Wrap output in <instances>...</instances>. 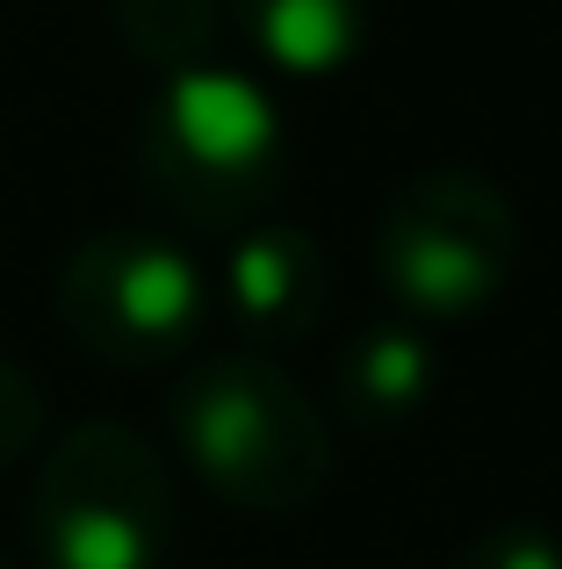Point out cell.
Returning a JSON list of instances; mask_svg holds the SVG:
<instances>
[{"label": "cell", "instance_id": "cell-9", "mask_svg": "<svg viewBox=\"0 0 562 569\" xmlns=\"http://www.w3.org/2000/svg\"><path fill=\"white\" fill-rule=\"evenodd\" d=\"M116 37L159 80L217 66V51H224V0H116Z\"/></svg>", "mask_w": 562, "mask_h": 569}, {"label": "cell", "instance_id": "cell-10", "mask_svg": "<svg viewBox=\"0 0 562 569\" xmlns=\"http://www.w3.org/2000/svg\"><path fill=\"white\" fill-rule=\"evenodd\" d=\"M448 569H562V541L541 519H498V527L469 533Z\"/></svg>", "mask_w": 562, "mask_h": 569}, {"label": "cell", "instance_id": "cell-5", "mask_svg": "<svg viewBox=\"0 0 562 569\" xmlns=\"http://www.w3.org/2000/svg\"><path fill=\"white\" fill-rule=\"evenodd\" d=\"M51 310L66 325V339L80 353H94V361L159 368L202 339L210 281H202L195 252L173 246L167 231L109 223V231H87L58 260Z\"/></svg>", "mask_w": 562, "mask_h": 569}, {"label": "cell", "instance_id": "cell-2", "mask_svg": "<svg viewBox=\"0 0 562 569\" xmlns=\"http://www.w3.org/2000/svg\"><path fill=\"white\" fill-rule=\"evenodd\" d=\"M289 181V130L260 80L224 58L173 72L138 116V188L181 223H253Z\"/></svg>", "mask_w": 562, "mask_h": 569}, {"label": "cell", "instance_id": "cell-7", "mask_svg": "<svg viewBox=\"0 0 562 569\" xmlns=\"http://www.w3.org/2000/svg\"><path fill=\"white\" fill-rule=\"evenodd\" d=\"M433 382H440L433 339L411 318H375L339 347L332 411L361 432H390V426H404V418H419V403L433 397Z\"/></svg>", "mask_w": 562, "mask_h": 569}, {"label": "cell", "instance_id": "cell-8", "mask_svg": "<svg viewBox=\"0 0 562 569\" xmlns=\"http://www.w3.org/2000/svg\"><path fill=\"white\" fill-rule=\"evenodd\" d=\"M224 8L281 72H339L375 29V0H224Z\"/></svg>", "mask_w": 562, "mask_h": 569}, {"label": "cell", "instance_id": "cell-4", "mask_svg": "<svg viewBox=\"0 0 562 569\" xmlns=\"http://www.w3.org/2000/svg\"><path fill=\"white\" fill-rule=\"evenodd\" d=\"M173 527V469L123 418H80L29 483V548L43 569H159Z\"/></svg>", "mask_w": 562, "mask_h": 569}, {"label": "cell", "instance_id": "cell-11", "mask_svg": "<svg viewBox=\"0 0 562 569\" xmlns=\"http://www.w3.org/2000/svg\"><path fill=\"white\" fill-rule=\"evenodd\" d=\"M37 432H43V389L22 361L0 353V469H14L37 447Z\"/></svg>", "mask_w": 562, "mask_h": 569}, {"label": "cell", "instance_id": "cell-12", "mask_svg": "<svg viewBox=\"0 0 562 569\" xmlns=\"http://www.w3.org/2000/svg\"><path fill=\"white\" fill-rule=\"evenodd\" d=\"M0 569H8V556H0Z\"/></svg>", "mask_w": 562, "mask_h": 569}, {"label": "cell", "instance_id": "cell-6", "mask_svg": "<svg viewBox=\"0 0 562 569\" xmlns=\"http://www.w3.org/2000/svg\"><path fill=\"white\" fill-rule=\"evenodd\" d=\"M217 289H224V310L245 339L289 347V339L318 332L324 303H332V260L303 223H253L231 238Z\"/></svg>", "mask_w": 562, "mask_h": 569}, {"label": "cell", "instance_id": "cell-1", "mask_svg": "<svg viewBox=\"0 0 562 569\" xmlns=\"http://www.w3.org/2000/svg\"><path fill=\"white\" fill-rule=\"evenodd\" d=\"M181 461L245 512H303L332 483V426L260 347L195 353L167 389Z\"/></svg>", "mask_w": 562, "mask_h": 569}, {"label": "cell", "instance_id": "cell-3", "mask_svg": "<svg viewBox=\"0 0 562 569\" xmlns=\"http://www.w3.org/2000/svg\"><path fill=\"white\" fill-rule=\"evenodd\" d=\"M512 260H520V209L491 173L462 159L404 173L368 231V267L411 325L498 303Z\"/></svg>", "mask_w": 562, "mask_h": 569}]
</instances>
